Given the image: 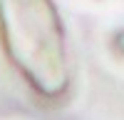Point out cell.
<instances>
[{
	"instance_id": "6da1fadb",
	"label": "cell",
	"mask_w": 124,
	"mask_h": 120,
	"mask_svg": "<svg viewBox=\"0 0 124 120\" xmlns=\"http://www.w3.org/2000/svg\"><path fill=\"white\" fill-rule=\"evenodd\" d=\"M0 25L10 48H20V65L60 63V25L50 0H0Z\"/></svg>"
}]
</instances>
